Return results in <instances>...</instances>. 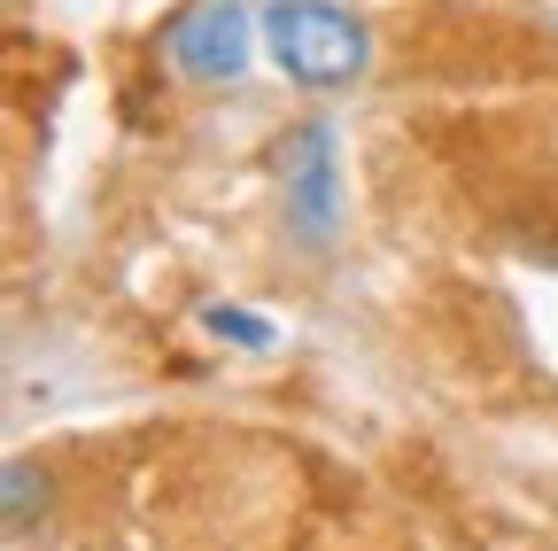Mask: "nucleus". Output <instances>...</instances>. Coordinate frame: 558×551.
<instances>
[{"mask_svg": "<svg viewBox=\"0 0 558 551\" xmlns=\"http://www.w3.org/2000/svg\"><path fill=\"white\" fill-rule=\"evenodd\" d=\"M264 16V55L279 79H295L311 94H333V86H357L373 71V24L341 0H271Z\"/></svg>", "mask_w": 558, "mask_h": 551, "instance_id": "1", "label": "nucleus"}, {"mask_svg": "<svg viewBox=\"0 0 558 551\" xmlns=\"http://www.w3.org/2000/svg\"><path fill=\"white\" fill-rule=\"evenodd\" d=\"M271 171H279V211H288V233L311 256H326L333 233H341V141H333V124L326 117H303L288 141H279Z\"/></svg>", "mask_w": 558, "mask_h": 551, "instance_id": "2", "label": "nucleus"}, {"mask_svg": "<svg viewBox=\"0 0 558 551\" xmlns=\"http://www.w3.org/2000/svg\"><path fill=\"white\" fill-rule=\"evenodd\" d=\"M256 39H264V16H248L241 0H186V9L163 24L156 55L171 62L186 86H233L248 71Z\"/></svg>", "mask_w": 558, "mask_h": 551, "instance_id": "3", "label": "nucleus"}, {"mask_svg": "<svg viewBox=\"0 0 558 551\" xmlns=\"http://www.w3.org/2000/svg\"><path fill=\"white\" fill-rule=\"evenodd\" d=\"M47 466H32V458H9V474H0V520H9V536H24L32 528V513H47Z\"/></svg>", "mask_w": 558, "mask_h": 551, "instance_id": "4", "label": "nucleus"}, {"mask_svg": "<svg viewBox=\"0 0 558 551\" xmlns=\"http://www.w3.org/2000/svg\"><path fill=\"white\" fill-rule=\"evenodd\" d=\"M202 326L218 334L226 350H256V358L279 342V326H271V319H256V311H241V303H202Z\"/></svg>", "mask_w": 558, "mask_h": 551, "instance_id": "5", "label": "nucleus"}]
</instances>
